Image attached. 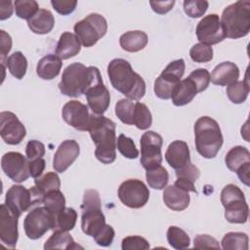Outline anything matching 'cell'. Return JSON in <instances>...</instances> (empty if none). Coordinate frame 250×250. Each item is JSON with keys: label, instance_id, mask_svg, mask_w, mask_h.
Returning a JSON list of instances; mask_svg holds the SVG:
<instances>
[{"label": "cell", "instance_id": "8992f818", "mask_svg": "<svg viewBox=\"0 0 250 250\" xmlns=\"http://www.w3.org/2000/svg\"><path fill=\"white\" fill-rule=\"evenodd\" d=\"M81 228L85 234L95 238L105 228V217L102 212L100 194L96 189L84 192L81 204Z\"/></svg>", "mask_w": 250, "mask_h": 250}, {"label": "cell", "instance_id": "7c38bea8", "mask_svg": "<svg viewBox=\"0 0 250 250\" xmlns=\"http://www.w3.org/2000/svg\"><path fill=\"white\" fill-rule=\"evenodd\" d=\"M118 198L127 207L139 209L144 207L149 198L146 184L138 179H129L118 188Z\"/></svg>", "mask_w": 250, "mask_h": 250}, {"label": "cell", "instance_id": "f6af8a7d", "mask_svg": "<svg viewBox=\"0 0 250 250\" xmlns=\"http://www.w3.org/2000/svg\"><path fill=\"white\" fill-rule=\"evenodd\" d=\"M208 5L206 0H187L184 1V11L190 18H199L205 14Z\"/></svg>", "mask_w": 250, "mask_h": 250}, {"label": "cell", "instance_id": "4316f807", "mask_svg": "<svg viewBox=\"0 0 250 250\" xmlns=\"http://www.w3.org/2000/svg\"><path fill=\"white\" fill-rule=\"evenodd\" d=\"M62 60L53 54L43 57L37 63L36 73L44 80H52L57 77L61 71Z\"/></svg>", "mask_w": 250, "mask_h": 250}, {"label": "cell", "instance_id": "83f0119b", "mask_svg": "<svg viewBox=\"0 0 250 250\" xmlns=\"http://www.w3.org/2000/svg\"><path fill=\"white\" fill-rule=\"evenodd\" d=\"M176 176L177 181L174 185L188 190L196 192V189L194 188V183L200 176L199 169L193 165L191 162H188L182 168L176 170Z\"/></svg>", "mask_w": 250, "mask_h": 250}, {"label": "cell", "instance_id": "ee69618b", "mask_svg": "<svg viewBox=\"0 0 250 250\" xmlns=\"http://www.w3.org/2000/svg\"><path fill=\"white\" fill-rule=\"evenodd\" d=\"M117 149L124 157L129 159H135L139 156V150L134 141L123 134H120L117 138Z\"/></svg>", "mask_w": 250, "mask_h": 250}, {"label": "cell", "instance_id": "484cf974", "mask_svg": "<svg viewBox=\"0 0 250 250\" xmlns=\"http://www.w3.org/2000/svg\"><path fill=\"white\" fill-rule=\"evenodd\" d=\"M27 25L36 34L49 33L55 25L53 14L46 9H39L36 14L27 21Z\"/></svg>", "mask_w": 250, "mask_h": 250}, {"label": "cell", "instance_id": "f546056e", "mask_svg": "<svg viewBox=\"0 0 250 250\" xmlns=\"http://www.w3.org/2000/svg\"><path fill=\"white\" fill-rule=\"evenodd\" d=\"M82 248L75 243L73 237L68 233V231L55 230L53 234L46 240L44 244V249H77Z\"/></svg>", "mask_w": 250, "mask_h": 250}, {"label": "cell", "instance_id": "7bdbcfd3", "mask_svg": "<svg viewBox=\"0 0 250 250\" xmlns=\"http://www.w3.org/2000/svg\"><path fill=\"white\" fill-rule=\"evenodd\" d=\"M189 56L195 62H208L213 59V48L210 45L197 43L190 48Z\"/></svg>", "mask_w": 250, "mask_h": 250}, {"label": "cell", "instance_id": "44dd1931", "mask_svg": "<svg viewBox=\"0 0 250 250\" xmlns=\"http://www.w3.org/2000/svg\"><path fill=\"white\" fill-rule=\"evenodd\" d=\"M167 163L175 170H178L190 162L189 148L186 142L176 140L172 142L165 152Z\"/></svg>", "mask_w": 250, "mask_h": 250}, {"label": "cell", "instance_id": "d4e9b609", "mask_svg": "<svg viewBox=\"0 0 250 250\" xmlns=\"http://www.w3.org/2000/svg\"><path fill=\"white\" fill-rule=\"evenodd\" d=\"M81 50V43L77 36L71 32L61 34L56 47V56L61 60H67L76 56Z\"/></svg>", "mask_w": 250, "mask_h": 250}, {"label": "cell", "instance_id": "7402d4cb", "mask_svg": "<svg viewBox=\"0 0 250 250\" xmlns=\"http://www.w3.org/2000/svg\"><path fill=\"white\" fill-rule=\"evenodd\" d=\"M188 191L176 186L170 185L164 188L163 201L165 205L173 211H183L189 205Z\"/></svg>", "mask_w": 250, "mask_h": 250}, {"label": "cell", "instance_id": "d6986e66", "mask_svg": "<svg viewBox=\"0 0 250 250\" xmlns=\"http://www.w3.org/2000/svg\"><path fill=\"white\" fill-rule=\"evenodd\" d=\"M86 96L88 106L93 113L103 115L109 106L110 94L100 78L94 82L84 94Z\"/></svg>", "mask_w": 250, "mask_h": 250}, {"label": "cell", "instance_id": "8d00e7d4", "mask_svg": "<svg viewBox=\"0 0 250 250\" xmlns=\"http://www.w3.org/2000/svg\"><path fill=\"white\" fill-rule=\"evenodd\" d=\"M35 188L37 191L42 194L43 196L54 189H60L61 188V180L57 173L55 172H48L42 177L36 178L34 180Z\"/></svg>", "mask_w": 250, "mask_h": 250}, {"label": "cell", "instance_id": "f5cc1de1", "mask_svg": "<svg viewBox=\"0 0 250 250\" xmlns=\"http://www.w3.org/2000/svg\"><path fill=\"white\" fill-rule=\"evenodd\" d=\"M12 48V38L5 31L0 30V55H1V62L4 65V61L7 60V55L11 51Z\"/></svg>", "mask_w": 250, "mask_h": 250}, {"label": "cell", "instance_id": "ab89813d", "mask_svg": "<svg viewBox=\"0 0 250 250\" xmlns=\"http://www.w3.org/2000/svg\"><path fill=\"white\" fill-rule=\"evenodd\" d=\"M167 241L169 245L175 249H186L190 244V238L187 232L175 226L169 227L167 230Z\"/></svg>", "mask_w": 250, "mask_h": 250}, {"label": "cell", "instance_id": "f35d334b", "mask_svg": "<svg viewBox=\"0 0 250 250\" xmlns=\"http://www.w3.org/2000/svg\"><path fill=\"white\" fill-rule=\"evenodd\" d=\"M136 103L129 99H121L115 104V114L119 120L128 125H133Z\"/></svg>", "mask_w": 250, "mask_h": 250}, {"label": "cell", "instance_id": "2e32d148", "mask_svg": "<svg viewBox=\"0 0 250 250\" xmlns=\"http://www.w3.org/2000/svg\"><path fill=\"white\" fill-rule=\"evenodd\" d=\"M196 36L200 43L214 45L222 42L226 36L217 14L205 16L196 25Z\"/></svg>", "mask_w": 250, "mask_h": 250}, {"label": "cell", "instance_id": "b9f144b4", "mask_svg": "<svg viewBox=\"0 0 250 250\" xmlns=\"http://www.w3.org/2000/svg\"><path fill=\"white\" fill-rule=\"evenodd\" d=\"M16 15L20 19L29 20L39 10L38 3L34 0H16L14 2Z\"/></svg>", "mask_w": 250, "mask_h": 250}, {"label": "cell", "instance_id": "11a10c76", "mask_svg": "<svg viewBox=\"0 0 250 250\" xmlns=\"http://www.w3.org/2000/svg\"><path fill=\"white\" fill-rule=\"evenodd\" d=\"M150 6H151V9L157 13V14H160V15H163V14H166L168 13L169 11H171L173 9V6L175 5V1L172 0V1H150L149 2Z\"/></svg>", "mask_w": 250, "mask_h": 250}, {"label": "cell", "instance_id": "30bf717a", "mask_svg": "<svg viewBox=\"0 0 250 250\" xmlns=\"http://www.w3.org/2000/svg\"><path fill=\"white\" fill-rule=\"evenodd\" d=\"M185 61L179 59L171 62L154 81V93L162 100L171 98V94L175 86L180 82L185 73Z\"/></svg>", "mask_w": 250, "mask_h": 250}, {"label": "cell", "instance_id": "277c9868", "mask_svg": "<svg viewBox=\"0 0 250 250\" xmlns=\"http://www.w3.org/2000/svg\"><path fill=\"white\" fill-rule=\"evenodd\" d=\"M195 147L204 158H214L223 145V135L216 120L209 116L199 117L194 124Z\"/></svg>", "mask_w": 250, "mask_h": 250}, {"label": "cell", "instance_id": "d6a6232c", "mask_svg": "<svg viewBox=\"0 0 250 250\" xmlns=\"http://www.w3.org/2000/svg\"><path fill=\"white\" fill-rule=\"evenodd\" d=\"M7 67L10 73L17 79H21L26 73L27 60L21 52H14L6 60Z\"/></svg>", "mask_w": 250, "mask_h": 250}, {"label": "cell", "instance_id": "4dcf8cb0", "mask_svg": "<svg viewBox=\"0 0 250 250\" xmlns=\"http://www.w3.org/2000/svg\"><path fill=\"white\" fill-rule=\"evenodd\" d=\"M225 163L230 171L236 172L243 165L250 163V152L246 147L236 146L226 154Z\"/></svg>", "mask_w": 250, "mask_h": 250}, {"label": "cell", "instance_id": "6f0895ef", "mask_svg": "<svg viewBox=\"0 0 250 250\" xmlns=\"http://www.w3.org/2000/svg\"><path fill=\"white\" fill-rule=\"evenodd\" d=\"M249 172H250V163H247L240 167L235 173L237 174L241 183L246 186H249Z\"/></svg>", "mask_w": 250, "mask_h": 250}, {"label": "cell", "instance_id": "52a82bcc", "mask_svg": "<svg viewBox=\"0 0 250 250\" xmlns=\"http://www.w3.org/2000/svg\"><path fill=\"white\" fill-rule=\"evenodd\" d=\"M221 202L225 207V218L231 224H245L249 207L243 191L235 185H227L221 191Z\"/></svg>", "mask_w": 250, "mask_h": 250}, {"label": "cell", "instance_id": "816d5d0a", "mask_svg": "<svg viewBox=\"0 0 250 250\" xmlns=\"http://www.w3.org/2000/svg\"><path fill=\"white\" fill-rule=\"evenodd\" d=\"M193 246L195 248H216L220 249L219 242L212 236L207 234H199L195 236L193 240Z\"/></svg>", "mask_w": 250, "mask_h": 250}, {"label": "cell", "instance_id": "e575fe53", "mask_svg": "<svg viewBox=\"0 0 250 250\" xmlns=\"http://www.w3.org/2000/svg\"><path fill=\"white\" fill-rule=\"evenodd\" d=\"M249 94V83L247 75L243 81H235L227 88V95L233 104H242L246 101Z\"/></svg>", "mask_w": 250, "mask_h": 250}, {"label": "cell", "instance_id": "74e56055", "mask_svg": "<svg viewBox=\"0 0 250 250\" xmlns=\"http://www.w3.org/2000/svg\"><path fill=\"white\" fill-rule=\"evenodd\" d=\"M221 243L225 250H247L248 236L244 232H228Z\"/></svg>", "mask_w": 250, "mask_h": 250}, {"label": "cell", "instance_id": "6da1fadb", "mask_svg": "<svg viewBox=\"0 0 250 250\" xmlns=\"http://www.w3.org/2000/svg\"><path fill=\"white\" fill-rule=\"evenodd\" d=\"M111 85L129 100L139 101L146 94V82L135 72L130 62L124 59H113L107 65Z\"/></svg>", "mask_w": 250, "mask_h": 250}, {"label": "cell", "instance_id": "f1b7e54d", "mask_svg": "<svg viewBox=\"0 0 250 250\" xmlns=\"http://www.w3.org/2000/svg\"><path fill=\"white\" fill-rule=\"evenodd\" d=\"M147 34L141 30H131L123 33L119 38L120 47L127 52L135 53L143 50L147 44Z\"/></svg>", "mask_w": 250, "mask_h": 250}, {"label": "cell", "instance_id": "7a4b0ae2", "mask_svg": "<svg viewBox=\"0 0 250 250\" xmlns=\"http://www.w3.org/2000/svg\"><path fill=\"white\" fill-rule=\"evenodd\" d=\"M88 132L96 145L97 159L104 164L112 163L116 158L117 147L115 123L104 115L93 113Z\"/></svg>", "mask_w": 250, "mask_h": 250}, {"label": "cell", "instance_id": "836d02e7", "mask_svg": "<svg viewBox=\"0 0 250 250\" xmlns=\"http://www.w3.org/2000/svg\"><path fill=\"white\" fill-rule=\"evenodd\" d=\"M42 204L50 211L54 218L65 208V198L60 189H54L43 196Z\"/></svg>", "mask_w": 250, "mask_h": 250}, {"label": "cell", "instance_id": "9c48e42d", "mask_svg": "<svg viewBox=\"0 0 250 250\" xmlns=\"http://www.w3.org/2000/svg\"><path fill=\"white\" fill-rule=\"evenodd\" d=\"M75 35L84 47L94 46L107 31L106 20L100 14L92 13L77 21L73 27Z\"/></svg>", "mask_w": 250, "mask_h": 250}, {"label": "cell", "instance_id": "5b68a950", "mask_svg": "<svg viewBox=\"0 0 250 250\" xmlns=\"http://www.w3.org/2000/svg\"><path fill=\"white\" fill-rule=\"evenodd\" d=\"M220 20L226 37L237 39L246 36L250 31V2L240 0L229 5Z\"/></svg>", "mask_w": 250, "mask_h": 250}, {"label": "cell", "instance_id": "ffe728a7", "mask_svg": "<svg viewBox=\"0 0 250 250\" xmlns=\"http://www.w3.org/2000/svg\"><path fill=\"white\" fill-rule=\"evenodd\" d=\"M80 152L79 145L74 140H65L58 147L54 159L53 168L56 172H64L78 157Z\"/></svg>", "mask_w": 250, "mask_h": 250}, {"label": "cell", "instance_id": "ba28073f", "mask_svg": "<svg viewBox=\"0 0 250 250\" xmlns=\"http://www.w3.org/2000/svg\"><path fill=\"white\" fill-rule=\"evenodd\" d=\"M43 201V196L33 187L30 189L21 186H12L5 197V204L18 217L23 212L31 210Z\"/></svg>", "mask_w": 250, "mask_h": 250}, {"label": "cell", "instance_id": "e0dca14e", "mask_svg": "<svg viewBox=\"0 0 250 250\" xmlns=\"http://www.w3.org/2000/svg\"><path fill=\"white\" fill-rule=\"evenodd\" d=\"M0 135L8 145H19L26 135V130L18 116L11 111L0 113Z\"/></svg>", "mask_w": 250, "mask_h": 250}, {"label": "cell", "instance_id": "7dc6e473", "mask_svg": "<svg viewBox=\"0 0 250 250\" xmlns=\"http://www.w3.org/2000/svg\"><path fill=\"white\" fill-rule=\"evenodd\" d=\"M121 247L123 250H146L149 249V243L142 236L132 235L122 239Z\"/></svg>", "mask_w": 250, "mask_h": 250}, {"label": "cell", "instance_id": "9f6ffc18", "mask_svg": "<svg viewBox=\"0 0 250 250\" xmlns=\"http://www.w3.org/2000/svg\"><path fill=\"white\" fill-rule=\"evenodd\" d=\"M13 14V6L11 1H1L0 2V20L4 21L9 19Z\"/></svg>", "mask_w": 250, "mask_h": 250}, {"label": "cell", "instance_id": "3957f363", "mask_svg": "<svg viewBox=\"0 0 250 250\" xmlns=\"http://www.w3.org/2000/svg\"><path fill=\"white\" fill-rule=\"evenodd\" d=\"M100 78H102V75L98 67L73 62L64 68L59 83V89L62 95L77 98L85 94L89 87Z\"/></svg>", "mask_w": 250, "mask_h": 250}, {"label": "cell", "instance_id": "c3c4849f", "mask_svg": "<svg viewBox=\"0 0 250 250\" xmlns=\"http://www.w3.org/2000/svg\"><path fill=\"white\" fill-rule=\"evenodd\" d=\"M45 154V146L36 140H31L25 146V155L28 160L42 158Z\"/></svg>", "mask_w": 250, "mask_h": 250}, {"label": "cell", "instance_id": "d590c367", "mask_svg": "<svg viewBox=\"0 0 250 250\" xmlns=\"http://www.w3.org/2000/svg\"><path fill=\"white\" fill-rule=\"evenodd\" d=\"M146 178L148 186L154 189H163L169 181V174L167 170L158 165L152 169L146 170Z\"/></svg>", "mask_w": 250, "mask_h": 250}, {"label": "cell", "instance_id": "1f68e13d", "mask_svg": "<svg viewBox=\"0 0 250 250\" xmlns=\"http://www.w3.org/2000/svg\"><path fill=\"white\" fill-rule=\"evenodd\" d=\"M77 213L73 208L65 207L62 211H61L58 215L54 217V224L52 229L55 230H63L69 231L71 230L76 224Z\"/></svg>", "mask_w": 250, "mask_h": 250}, {"label": "cell", "instance_id": "4fadbf2b", "mask_svg": "<svg viewBox=\"0 0 250 250\" xmlns=\"http://www.w3.org/2000/svg\"><path fill=\"white\" fill-rule=\"evenodd\" d=\"M141 164L146 170L152 169L162 162L161 148L163 145L162 137L154 132L147 131L141 137Z\"/></svg>", "mask_w": 250, "mask_h": 250}, {"label": "cell", "instance_id": "60d3db41", "mask_svg": "<svg viewBox=\"0 0 250 250\" xmlns=\"http://www.w3.org/2000/svg\"><path fill=\"white\" fill-rule=\"evenodd\" d=\"M152 116L148 107L140 102L136 103L135 114H134V123L138 129L146 130L151 126Z\"/></svg>", "mask_w": 250, "mask_h": 250}, {"label": "cell", "instance_id": "681fc988", "mask_svg": "<svg viewBox=\"0 0 250 250\" xmlns=\"http://www.w3.org/2000/svg\"><path fill=\"white\" fill-rule=\"evenodd\" d=\"M51 4L53 8L61 15L66 16L71 14L77 5V1L71 0H52Z\"/></svg>", "mask_w": 250, "mask_h": 250}, {"label": "cell", "instance_id": "bcb514c9", "mask_svg": "<svg viewBox=\"0 0 250 250\" xmlns=\"http://www.w3.org/2000/svg\"><path fill=\"white\" fill-rule=\"evenodd\" d=\"M188 78H190L195 84L198 93L205 91L210 83V73L205 68H197L193 70L188 75Z\"/></svg>", "mask_w": 250, "mask_h": 250}, {"label": "cell", "instance_id": "db71d44e", "mask_svg": "<svg viewBox=\"0 0 250 250\" xmlns=\"http://www.w3.org/2000/svg\"><path fill=\"white\" fill-rule=\"evenodd\" d=\"M45 165L46 162L43 158H35L32 160H28V169L30 176L34 179L39 178L45 169Z\"/></svg>", "mask_w": 250, "mask_h": 250}, {"label": "cell", "instance_id": "cb8c5ba5", "mask_svg": "<svg viewBox=\"0 0 250 250\" xmlns=\"http://www.w3.org/2000/svg\"><path fill=\"white\" fill-rule=\"evenodd\" d=\"M198 93L195 84L188 77L180 80L172 91V103L177 106H183L190 103Z\"/></svg>", "mask_w": 250, "mask_h": 250}, {"label": "cell", "instance_id": "603a6c76", "mask_svg": "<svg viewBox=\"0 0 250 250\" xmlns=\"http://www.w3.org/2000/svg\"><path fill=\"white\" fill-rule=\"evenodd\" d=\"M239 77V69L237 65L231 62H224L219 63L210 75V81L219 86H229Z\"/></svg>", "mask_w": 250, "mask_h": 250}, {"label": "cell", "instance_id": "f907efd6", "mask_svg": "<svg viewBox=\"0 0 250 250\" xmlns=\"http://www.w3.org/2000/svg\"><path fill=\"white\" fill-rule=\"evenodd\" d=\"M114 235H115V231L113 228L109 225H106L105 228L102 230V232L99 235H97L94 239L98 245L103 247H107L111 245Z\"/></svg>", "mask_w": 250, "mask_h": 250}, {"label": "cell", "instance_id": "ac0fdd59", "mask_svg": "<svg viewBox=\"0 0 250 250\" xmlns=\"http://www.w3.org/2000/svg\"><path fill=\"white\" fill-rule=\"evenodd\" d=\"M18 219L7 205H0V240L9 248H15L19 238Z\"/></svg>", "mask_w": 250, "mask_h": 250}, {"label": "cell", "instance_id": "9a60e30c", "mask_svg": "<svg viewBox=\"0 0 250 250\" xmlns=\"http://www.w3.org/2000/svg\"><path fill=\"white\" fill-rule=\"evenodd\" d=\"M1 167L5 175L16 183H22L30 176L28 159L17 151H9L2 156Z\"/></svg>", "mask_w": 250, "mask_h": 250}, {"label": "cell", "instance_id": "5bb4252c", "mask_svg": "<svg viewBox=\"0 0 250 250\" xmlns=\"http://www.w3.org/2000/svg\"><path fill=\"white\" fill-rule=\"evenodd\" d=\"M92 115L93 112L90 113L88 105L75 100L67 102L62 109V119L79 131H88Z\"/></svg>", "mask_w": 250, "mask_h": 250}, {"label": "cell", "instance_id": "8fae6325", "mask_svg": "<svg viewBox=\"0 0 250 250\" xmlns=\"http://www.w3.org/2000/svg\"><path fill=\"white\" fill-rule=\"evenodd\" d=\"M54 224L53 215L43 206H35L25 216L23 220V229L26 236L30 239L42 237L49 229H52Z\"/></svg>", "mask_w": 250, "mask_h": 250}]
</instances>
